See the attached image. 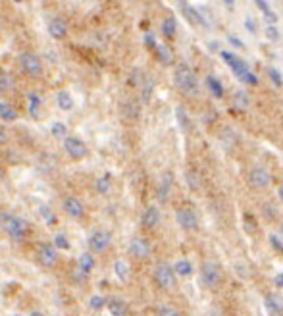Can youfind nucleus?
<instances>
[{
	"instance_id": "nucleus-21",
	"label": "nucleus",
	"mask_w": 283,
	"mask_h": 316,
	"mask_svg": "<svg viewBox=\"0 0 283 316\" xmlns=\"http://www.w3.org/2000/svg\"><path fill=\"white\" fill-rule=\"evenodd\" d=\"M181 12H183V16L191 21V23H204V19H202V14H200V10L193 8V6H187L185 2H181Z\"/></svg>"
},
{
	"instance_id": "nucleus-50",
	"label": "nucleus",
	"mask_w": 283,
	"mask_h": 316,
	"mask_svg": "<svg viewBox=\"0 0 283 316\" xmlns=\"http://www.w3.org/2000/svg\"><path fill=\"white\" fill-rule=\"evenodd\" d=\"M279 239H283V220H281V224H279Z\"/></svg>"
},
{
	"instance_id": "nucleus-17",
	"label": "nucleus",
	"mask_w": 283,
	"mask_h": 316,
	"mask_svg": "<svg viewBox=\"0 0 283 316\" xmlns=\"http://www.w3.org/2000/svg\"><path fill=\"white\" fill-rule=\"evenodd\" d=\"M106 308L112 316H127V303L121 297H110Z\"/></svg>"
},
{
	"instance_id": "nucleus-40",
	"label": "nucleus",
	"mask_w": 283,
	"mask_h": 316,
	"mask_svg": "<svg viewBox=\"0 0 283 316\" xmlns=\"http://www.w3.org/2000/svg\"><path fill=\"white\" fill-rule=\"evenodd\" d=\"M156 316H181V312L175 307H162Z\"/></svg>"
},
{
	"instance_id": "nucleus-44",
	"label": "nucleus",
	"mask_w": 283,
	"mask_h": 316,
	"mask_svg": "<svg viewBox=\"0 0 283 316\" xmlns=\"http://www.w3.org/2000/svg\"><path fill=\"white\" fill-rule=\"evenodd\" d=\"M245 27L249 29V31H250V33H252V35H256V33H258L256 23H254V19H252V18H247V19H245Z\"/></svg>"
},
{
	"instance_id": "nucleus-13",
	"label": "nucleus",
	"mask_w": 283,
	"mask_h": 316,
	"mask_svg": "<svg viewBox=\"0 0 283 316\" xmlns=\"http://www.w3.org/2000/svg\"><path fill=\"white\" fill-rule=\"evenodd\" d=\"M150 251H152V247H150V243L146 241L145 237H135L129 243V255L135 256V258H141V260L150 255Z\"/></svg>"
},
{
	"instance_id": "nucleus-48",
	"label": "nucleus",
	"mask_w": 283,
	"mask_h": 316,
	"mask_svg": "<svg viewBox=\"0 0 283 316\" xmlns=\"http://www.w3.org/2000/svg\"><path fill=\"white\" fill-rule=\"evenodd\" d=\"M227 39H229V43H231V44H237V46H243V43H241L239 39H233V37H227Z\"/></svg>"
},
{
	"instance_id": "nucleus-36",
	"label": "nucleus",
	"mask_w": 283,
	"mask_h": 316,
	"mask_svg": "<svg viewBox=\"0 0 283 316\" xmlns=\"http://www.w3.org/2000/svg\"><path fill=\"white\" fill-rule=\"evenodd\" d=\"M156 56H158V60L162 62V64H170V62H172V52H170V48L164 46V44H158Z\"/></svg>"
},
{
	"instance_id": "nucleus-39",
	"label": "nucleus",
	"mask_w": 283,
	"mask_h": 316,
	"mask_svg": "<svg viewBox=\"0 0 283 316\" xmlns=\"http://www.w3.org/2000/svg\"><path fill=\"white\" fill-rule=\"evenodd\" d=\"M268 77H270V81L274 83L275 87H281L283 85V75L275 68H268Z\"/></svg>"
},
{
	"instance_id": "nucleus-3",
	"label": "nucleus",
	"mask_w": 283,
	"mask_h": 316,
	"mask_svg": "<svg viewBox=\"0 0 283 316\" xmlns=\"http://www.w3.org/2000/svg\"><path fill=\"white\" fill-rule=\"evenodd\" d=\"M175 85L183 91V93H197L198 89V79L193 68H189L187 64H179L175 68Z\"/></svg>"
},
{
	"instance_id": "nucleus-12",
	"label": "nucleus",
	"mask_w": 283,
	"mask_h": 316,
	"mask_svg": "<svg viewBox=\"0 0 283 316\" xmlns=\"http://www.w3.org/2000/svg\"><path fill=\"white\" fill-rule=\"evenodd\" d=\"M62 208H64V212L68 214L69 218L73 220H79L85 216V206H83V202L79 201L78 197H66L62 201Z\"/></svg>"
},
{
	"instance_id": "nucleus-23",
	"label": "nucleus",
	"mask_w": 283,
	"mask_h": 316,
	"mask_svg": "<svg viewBox=\"0 0 283 316\" xmlns=\"http://www.w3.org/2000/svg\"><path fill=\"white\" fill-rule=\"evenodd\" d=\"M94 189H96V193L98 195H108L112 189V177L110 174H104L100 176L96 181H94Z\"/></svg>"
},
{
	"instance_id": "nucleus-28",
	"label": "nucleus",
	"mask_w": 283,
	"mask_h": 316,
	"mask_svg": "<svg viewBox=\"0 0 283 316\" xmlns=\"http://www.w3.org/2000/svg\"><path fill=\"white\" fill-rule=\"evenodd\" d=\"M50 133H52V137H54V139L66 141L69 137V135H68V127H66V123H64V122H54V123H52Z\"/></svg>"
},
{
	"instance_id": "nucleus-35",
	"label": "nucleus",
	"mask_w": 283,
	"mask_h": 316,
	"mask_svg": "<svg viewBox=\"0 0 283 316\" xmlns=\"http://www.w3.org/2000/svg\"><path fill=\"white\" fill-rule=\"evenodd\" d=\"M121 110H123V114L129 116V118H137L139 116V104L135 102V100H127V102H123Z\"/></svg>"
},
{
	"instance_id": "nucleus-16",
	"label": "nucleus",
	"mask_w": 283,
	"mask_h": 316,
	"mask_svg": "<svg viewBox=\"0 0 283 316\" xmlns=\"http://www.w3.org/2000/svg\"><path fill=\"white\" fill-rule=\"evenodd\" d=\"M27 112L31 114V118L33 120H39L41 118V108H43V97L39 95V93H35V91H31V93H27Z\"/></svg>"
},
{
	"instance_id": "nucleus-42",
	"label": "nucleus",
	"mask_w": 283,
	"mask_h": 316,
	"mask_svg": "<svg viewBox=\"0 0 283 316\" xmlns=\"http://www.w3.org/2000/svg\"><path fill=\"white\" fill-rule=\"evenodd\" d=\"M270 241H272V245L275 247V251L283 255V243H281V239H279V235H272L270 237Z\"/></svg>"
},
{
	"instance_id": "nucleus-7",
	"label": "nucleus",
	"mask_w": 283,
	"mask_h": 316,
	"mask_svg": "<svg viewBox=\"0 0 283 316\" xmlns=\"http://www.w3.org/2000/svg\"><path fill=\"white\" fill-rule=\"evenodd\" d=\"M247 181L252 189H256V191H264L270 187L272 183V174H270V170L266 166H252L249 170V176H247Z\"/></svg>"
},
{
	"instance_id": "nucleus-31",
	"label": "nucleus",
	"mask_w": 283,
	"mask_h": 316,
	"mask_svg": "<svg viewBox=\"0 0 283 316\" xmlns=\"http://www.w3.org/2000/svg\"><path fill=\"white\" fill-rule=\"evenodd\" d=\"M12 89H14V77L8 71L0 70V93H8Z\"/></svg>"
},
{
	"instance_id": "nucleus-4",
	"label": "nucleus",
	"mask_w": 283,
	"mask_h": 316,
	"mask_svg": "<svg viewBox=\"0 0 283 316\" xmlns=\"http://www.w3.org/2000/svg\"><path fill=\"white\" fill-rule=\"evenodd\" d=\"M17 66H19V70L23 71L25 75H31V77H41L44 71L43 60H41L35 52L19 54V56H17Z\"/></svg>"
},
{
	"instance_id": "nucleus-9",
	"label": "nucleus",
	"mask_w": 283,
	"mask_h": 316,
	"mask_svg": "<svg viewBox=\"0 0 283 316\" xmlns=\"http://www.w3.org/2000/svg\"><path fill=\"white\" fill-rule=\"evenodd\" d=\"M64 150L68 152L69 158L73 160H83V158L89 154V149H87L85 141L78 137V135H69L68 139L64 141Z\"/></svg>"
},
{
	"instance_id": "nucleus-32",
	"label": "nucleus",
	"mask_w": 283,
	"mask_h": 316,
	"mask_svg": "<svg viewBox=\"0 0 283 316\" xmlns=\"http://www.w3.org/2000/svg\"><path fill=\"white\" fill-rule=\"evenodd\" d=\"M152 91H155V81H152V79H145V81L141 83V97H143V102H148V100H150Z\"/></svg>"
},
{
	"instance_id": "nucleus-19",
	"label": "nucleus",
	"mask_w": 283,
	"mask_h": 316,
	"mask_svg": "<svg viewBox=\"0 0 283 316\" xmlns=\"http://www.w3.org/2000/svg\"><path fill=\"white\" fill-rule=\"evenodd\" d=\"M56 104L60 108L62 112H69L71 108H73V97H71V93L66 91V89H62L56 93Z\"/></svg>"
},
{
	"instance_id": "nucleus-37",
	"label": "nucleus",
	"mask_w": 283,
	"mask_h": 316,
	"mask_svg": "<svg viewBox=\"0 0 283 316\" xmlns=\"http://www.w3.org/2000/svg\"><path fill=\"white\" fill-rule=\"evenodd\" d=\"M52 245L56 247L58 251H66V249H69L68 235H66V233H56V235H54V243H52Z\"/></svg>"
},
{
	"instance_id": "nucleus-46",
	"label": "nucleus",
	"mask_w": 283,
	"mask_h": 316,
	"mask_svg": "<svg viewBox=\"0 0 283 316\" xmlns=\"http://www.w3.org/2000/svg\"><path fill=\"white\" fill-rule=\"evenodd\" d=\"M274 281H275V285H277V287H283V272H281V274H277Z\"/></svg>"
},
{
	"instance_id": "nucleus-41",
	"label": "nucleus",
	"mask_w": 283,
	"mask_h": 316,
	"mask_svg": "<svg viewBox=\"0 0 283 316\" xmlns=\"http://www.w3.org/2000/svg\"><path fill=\"white\" fill-rule=\"evenodd\" d=\"M266 37L270 41H277L279 39V31L275 25H266Z\"/></svg>"
},
{
	"instance_id": "nucleus-25",
	"label": "nucleus",
	"mask_w": 283,
	"mask_h": 316,
	"mask_svg": "<svg viewBox=\"0 0 283 316\" xmlns=\"http://www.w3.org/2000/svg\"><path fill=\"white\" fill-rule=\"evenodd\" d=\"M0 120L2 122H16L17 120V112L16 108L8 102H0Z\"/></svg>"
},
{
	"instance_id": "nucleus-26",
	"label": "nucleus",
	"mask_w": 283,
	"mask_h": 316,
	"mask_svg": "<svg viewBox=\"0 0 283 316\" xmlns=\"http://www.w3.org/2000/svg\"><path fill=\"white\" fill-rule=\"evenodd\" d=\"M114 272H116V276H118L120 281H123V283H127L129 278H131V270H129L127 262H123V260H116V262H114Z\"/></svg>"
},
{
	"instance_id": "nucleus-34",
	"label": "nucleus",
	"mask_w": 283,
	"mask_h": 316,
	"mask_svg": "<svg viewBox=\"0 0 283 316\" xmlns=\"http://www.w3.org/2000/svg\"><path fill=\"white\" fill-rule=\"evenodd\" d=\"M106 305H108V299L102 295H93L89 299V308H93V310H102Z\"/></svg>"
},
{
	"instance_id": "nucleus-22",
	"label": "nucleus",
	"mask_w": 283,
	"mask_h": 316,
	"mask_svg": "<svg viewBox=\"0 0 283 316\" xmlns=\"http://www.w3.org/2000/svg\"><path fill=\"white\" fill-rule=\"evenodd\" d=\"M204 85L210 89V93H212L216 98H223V85L220 83V79H216L214 75H206Z\"/></svg>"
},
{
	"instance_id": "nucleus-45",
	"label": "nucleus",
	"mask_w": 283,
	"mask_h": 316,
	"mask_svg": "<svg viewBox=\"0 0 283 316\" xmlns=\"http://www.w3.org/2000/svg\"><path fill=\"white\" fill-rule=\"evenodd\" d=\"M256 6H258V8H260V10H262L264 14H268V12H272V8L268 6V2H262V0H256Z\"/></svg>"
},
{
	"instance_id": "nucleus-33",
	"label": "nucleus",
	"mask_w": 283,
	"mask_h": 316,
	"mask_svg": "<svg viewBox=\"0 0 283 316\" xmlns=\"http://www.w3.org/2000/svg\"><path fill=\"white\" fill-rule=\"evenodd\" d=\"M175 118H177V123H179V127L183 131H189V129H191V120H189L187 112H185L181 106H177V110H175Z\"/></svg>"
},
{
	"instance_id": "nucleus-18",
	"label": "nucleus",
	"mask_w": 283,
	"mask_h": 316,
	"mask_svg": "<svg viewBox=\"0 0 283 316\" xmlns=\"http://www.w3.org/2000/svg\"><path fill=\"white\" fill-rule=\"evenodd\" d=\"M94 264H96V260H94L93 253H89V251H87V253H83V255L78 258V270L81 274L89 276V274L93 272Z\"/></svg>"
},
{
	"instance_id": "nucleus-10",
	"label": "nucleus",
	"mask_w": 283,
	"mask_h": 316,
	"mask_svg": "<svg viewBox=\"0 0 283 316\" xmlns=\"http://www.w3.org/2000/svg\"><path fill=\"white\" fill-rule=\"evenodd\" d=\"M58 249L52 245V243H43V245L37 249V260L43 268H54L58 264Z\"/></svg>"
},
{
	"instance_id": "nucleus-29",
	"label": "nucleus",
	"mask_w": 283,
	"mask_h": 316,
	"mask_svg": "<svg viewBox=\"0 0 283 316\" xmlns=\"http://www.w3.org/2000/svg\"><path fill=\"white\" fill-rule=\"evenodd\" d=\"M39 214L43 216V220L48 226H56V222H58V220H56V212L52 210L48 204H41V206H39Z\"/></svg>"
},
{
	"instance_id": "nucleus-15",
	"label": "nucleus",
	"mask_w": 283,
	"mask_h": 316,
	"mask_svg": "<svg viewBox=\"0 0 283 316\" xmlns=\"http://www.w3.org/2000/svg\"><path fill=\"white\" fill-rule=\"evenodd\" d=\"M46 31H48V35L52 39H64L68 35V23H66V19L62 18H52L48 21V25H46Z\"/></svg>"
},
{
	"instance_id": "nucleus-5",
	"label": "nucleus",
	"mask_w": 283,
	"mask_h": 316,
	"mask_svg": "<svg viewBox=\"0 0 283 316\" xmlns=\"http://www.w3.org/2000/svg\"><path fill=\"white\" fill-rule=\"evenodd\" d=\"M200 283L206 289H218L222 283V268L212 260H206L200 266Z\"/></svg>"
},
{
	"instance_id": "nucleus-8",
	"label": "nucleus",
	"mask_w": 283,
	"mask_h": 316,
	"mask_svg": "<svg viewBox=\"0 0 283 316\" xmlns=\"http://www.w3.org/2000/svg\"><path fill=\"white\" fill-rule=\"evenodd\" d=\"M87 243H89L91 253H104L112 245V233L106 229H94L87 239Z\"/></svg>"
},
{
	"instance_id": "nucleus-27",
	"label": "nucleus",
	"mask_w": 283,
	"mask_h": 316,
	"mask_svg": "<svg viewBox=\"0 0 283 316\" xmlns=\"http://www.w3.org/2000/svg\"><path fill=\"white\" fill-rule=\"evenodd\" d=\"M172 266H173V272L177 274V276H181V278H187V276L193 274V266H191L189 260H177Z\"/></svg>"
},
{
	"instance_id": "nucleus-14",
	"label": "nucleus",
	"mask_w": 283,
	"mask_h": 316,
	"mask_svg": "<svg viewBox=\"0 0 283 316\" xmlns=\"http://www.w3.org/2000/svg\"><path fill=\"white\" fill-rule=\"evenodd\" d=\"M160 218H162V214L158 210V206H148V208H145L143 216H141V224L146 229H155L160 224Z\"/></svg>"
},
{
	"instance_id": "nucleus-38",
	"label": "nucleus",
	"mask_w": 283,
	"mask_h": 316,
	"mask_svg": "<svg viewBox=\"0 0 283 316\" xmlns=\"http://www.w3.org/2000/svg\"><path fill=\"white\" fill-rule=\"evenodd\" d=\"M235 106L241 108V110H245L247 106H249V97H247V93L245 91H239V93H235Z\"/></svg>"
},
{
	"instance_id": "nucleus-24",
	"label": "nucleus",
	"mask_w": 283,
	"mask_h": 316,
	"mask_svg": "<svg viewBox=\"0 0 283 316\" xmlns=\"http://www.w3.org/2000/svg\"><path fill=\"white\" fill-rule=\"evenodd\" d=\"M173 183V177L170 172H166L162 176V181H160V187H158V197H160V201H166L168 199V193H170V187Z\"/></svg>"
},
{
	"instance_id": "nucleus-20",
	"label": "nucleus",
	"mask_w": 283,
	"mask_h": 316,
	"mask_svg": "<svg viewBox=\"0 0 283 316\" xmlns=\"http://www.w3.org/2000/svg\"><path fill=\"white\" fill-rule=\"evenodd\" d=\"M264 305H266V310L272 316L281 314L283 312V301L277 297V295H266V299H264Z\"/></svg>"
},
{
	"instance_id": "nucleus-1",
	"label": "nucleus",
	"mask_w": 283,
	"mask_h": 316,
	"mask_svg": "<svg viewBox=\"0 0 283 316\" xmlns=\"http://www.w3.org/2000/svg\"><path fill=\"white\" fill-rule=\"evenodd\" d=\"M0 229L10 237V239H23L27 235V231H29V226H27V222L21 216H17L14 212H8V210H2L0 212Z\"/></svg>"
},
{
	"instance_id": "nucleus-49",
	"label": "nucleus",
	"mask_w": 283,
	"mask_h": 316,
	"mask_svg": "<svg viewBox=\"0 0 283 316\" xmlns=\"http://www.w3.org/2000/svg\"><path fill=\"white\" fill-rule=\"evenodd\" d=\"M277 197H279V201L283 202V185H279V189H277Z\"/></svg>"
},
{
	"instance_id": "nucleus-2",
	"label": "nucleus",
	"mask_w": 283,
	"mask_h": 316,
	"mask_svg": "<svg viewBox=\"0 0 283 316\" xmlns=\"http://www.w3.org/2000/svg\"><path fill=\"white\" fill-rule=\"evenodd\" d=\"M222 58L229 64V70L233 71V75L239 81L247 83V85H258V77L249 70V66L241 60L239 56H235L231 52H222Z\"/></svg>"
},
{
	"instance_id": "nucleus-47",
	"label": "nucleus",
	"mask_w": 283,
	"mask_h": 316,
	"mask_svg": "<svg viewBox=\"0 0 283 316\" xmlns=\"http://www.w3.org/2000/svg\"><path fill=\"white\" fill-rule=\"evenodd\" d=\"M8 141V135H6V131H4V127L0 125V143H6Z\"/></svg>"
},
{
	"instance_id": "nucleus-11",
	"label": "nucleus",
	"mask_w": 283,
	"mask_h": 316,
	"mask_svg": "<svg viewBox=\"0 0 283 316\" xmlns=\"http://www.w3.org/2000/svg\"><path fill=\"white\" fill-rule=\"evenodd\" d=\"M175 220H177V224H179L185 231H195V229L198 228L197 212L193 210V208H189V206H181V208H177V212H175Z\"/></svg>"
},
{
	"instance_id": "nucleus-52",
	"label": "nucleus",
	"mask_w": 283,
	"mask_h": 316,
	"mask_svg": "<svg viewBox=\"0 0 283 316\" xmlns=\"http://www.w3.org/2000/svg\"><path fill=\"white\" fill-rule=\"evenodd\" d=\"M29 316H46V314H43V312H37V310H35V312H31Z\"/></svg>"
},
{
	"instance_id": "nucleus-30",
	"label": "nucleus",
	"mask_w": 283,
	"mask_h": 316,
	"mask_svg": "<svg viewBox=\"0 0 283 316\" xmlns=\"http://www.w3.org/2000/svg\"><path fill=\"white\" fill-rule=\"evenodd\" d=\"M175 31H177V21L175 18H166L162 21V35L168 37V39H172L175 35Z\"/></svg>"
},
{
	"instance_id": "nucleus-51",
	"label": "nucleus",
	"mask_w": 283,
	"mask_h": 316,
	"mask_svg": "<svg viewBox=\"0 0 283 316\" xmlns=\"http://www.w3.org/2000/svg\"><path fill=\"white\" fill-rule=\"evenodd\" d=\"M2 179H4V168L0 166V181H2Z\"/></svg>"
},
{
	"instance_id": "nucleus-6",
	"label": "nucleus",
	"mask_w": 283,
	"mask_h": 316,
	"mask_svg": "<svg viewBox=\"0 0 283 316\" xmlns=\"http://www.w3.org/2000/svg\"><path fill=\"white\" fill-rule=\"evenodd\" d=\"M155 281L156 285L164 291H170L175 287V272L173 266L168 262H158L155 266Z\"/></svg>"
},
{
	"instance_id": "nucleus-43",
	"label": "nucleus",
	"mask_w": 283,
	"mask_h": 316,
	"mask_svg": "<svg viewBox=\"0 0 283 316\" xmlns=\"http://www.w3.org/2000/svg\"><path fill=\"white\" fill-rule=\"evenodd\" d=\"M145 44L148 48H155V50L158 48V43L155 41V35H152V33H146L145 35Z\"/></svg>"
}]
</instances>
